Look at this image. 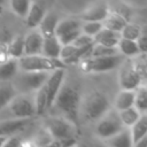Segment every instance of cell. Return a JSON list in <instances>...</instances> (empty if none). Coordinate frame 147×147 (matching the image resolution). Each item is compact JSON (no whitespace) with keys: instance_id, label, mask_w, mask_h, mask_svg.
I'll use <instances>...</instances> for the list:
<instances>
[{"instance_id":"obj_1","label":"cell","mask_w":147,"mask_h":147,"mask_svg":"<svg viewBox=\"0 0 147 147\" xmlns=\"http://www.w3.org/2000/svg\"><path fill=\"white\" fill-rule=\"evenodd\" d=\"M82 96L83 95L80 91L75 85L65 83L64 80L54 99L51 109L54 108L56 110V115L65 117L67 119L71 121L77 126H79V107Z\"/></svg>"},{"instance_id":"obj_2","label":"cell","mask_w":147,"mask_h":147,"mask_svg":"<svg viewBox=\"0 0 147 147\" xmlns=\"http://www.w3.org/2000/svg\"><path fill=\"white\" fill-rule=\"evenodd\" d=\"M111 108L108 96L101 91H93L82 96L79 107V119L92 123L96 122Z\"/></svg>"},{"instance_id":"obj_3","label":"cell","mask_w":147,"mask_h":147,"mask_svg":"<svg viewBox=\"0 0 147 147\" xmlns=\"http://www.w3.org/2000/svg\"><path fill=\"white\" fill-rule=\"evenodd\" d=\"M126 57L121 53L107 56H90L78 62L80 69L87 74H102L117 69Z\"/></svg>"},{"instance_id":"obj_4","label":"cell","mask_w":147,"mask_h":147,"mask_svg":"<svg viewBox=\"0 0 147 147\" xmlns=\"http://www.w3.org/2000/svg\"><path fill=\"white\" fill-rule=\"evenodd\" d=\"M51 71H23L18 70L16 76L11 79L17 93L33 94L46 82Z\"/></svg>"},{"instance_id":"obj_5","label":"cell","mask_w":147,"mask_h":147,"mask_svg":"<svg viewBox=\"0 0 147 147\" xmlns=\"http://www.w3.org/2000/svg\"><path fill=\"white\" fill-rule=\"evenodd\" d=\"M18 68L23 71H53L59 68H67L60 59H51L42 54L23 55L17 59Z\"/></svg>"},{"instance_id":"obj_6","label":"cell","mask_w":147,"mask_h":147,"mask_svg":"<svg viewBox=\"0 0 147 147\" xmlns=\"http://www.w3.org/2000/svg\"><path fill=\"white\" fill-rule=\"evenodd\" d=\"M125 126L123 125L118 116V111L115 110L114 108H110L105 115H102L95 122L94 132L98 139L105 141L108 138L113 137L114 134L118 133Z\"/></svg>"},{"instance_id":"obj_7","label":"cell","mask_w":147,"mask_h":147,"mask_svg":"<svg viewBox=\"0 0 147 147\" xmlns=\"http://www.w3.org/2000/svg\"><path fill=\"white\" fill-rule=\"evenodd\" d=\"M45 127L49 131L53 139H71L78 137V126L65 117L54 115L45 121Z\"/></svg>"},{"instance_id":"obj_8","label":"cell","mask_w":147,"mask_h":147,"mask_svg":"<svg viewBox=\"0 0 147 147\" xmlns=\"http://www.w3.org/2000/svg\"><path fill=\"white\" fill-rule=\"evenodd\" d=\"M10 115L17 118H34L37 116L33 94L17 93L7 106Z\"/></svg>"},{"instance_id":"obj_9","label":"cell","mask_w":147,"mask_h":147,"mask_svg":"<svg viewBox=\"0 0 147 147\" xmlns=\"http://www.w3.org/2000/svg\"><path fill=\"white\" fill-rule=\"evenodd\" d=\"M80 33H82V21L77 18L60 20L55 29V36L62 45L71 44Z\"/></svg>"},{"instance_id":"obj_10","label":"cell","mask_w":147,"mask_h":147,"mask_svg":"<svg viewBox=\"0 0 147 147\" xmlns=\"http://www.w3.org/2000/svg\"><path fill=\"white\" fill-rule=\"evenodd\" d=\"M118 68H119L118 85L122 90H136L138 86L144 84L131 59L129 60L125 59Z\"/></svg>"},{"instance_id":"obj_11","label":"cell","mask_w":147,"mask_h":147,"mask_svg":"<svg viewBox=\"0 0 147 147\" xmlns=\"http://www.w3.org/2000/svg\"><path fill=\"white\" fill-rule=\"evenodd\" d=\"M64 80H65V68H59V69L51 71L46 82L44 83L42 87H44L45 93H46L48 110L52 108L54 99H55L57 92L60 91Z\"/></svg>"},{"instance_id":"obj_12","label":"cell","mask_w":147,"mask_h":147,"mask_svg":"<svg viewBox=\"0 0 147 147\" xmlns=\"http://www.w3.org/2000/svg\"><path fill=\"white\" fill-rule=\"evenodd\" d=\"M33 123V118H17L11 117L0 121V136L11 137L25 131Z\"/></svg>"},{"instance_id":"obj_13","label":"cell","mask_w":147,"mask_h":147,"mask_svg":"<svg viewBox=\"0 0 147 147\" xmlns=\"http://www.w3.org/2000/svg\"><path fill=\"white\" fill-rule=\"evenodd\" d=\"M109 6L106 1H99L86 9L83 14H80L79 18L83 22L86 21H95V22H103V20L109 14Z\"/></svg>"},{"instance_id":"obj_14","label":"cell","mask_w":147,"mask_h":147,"mask_svg":"<svg viewBox=\"0 0 147 147\" xmlns=\"http://www.w3.org/2000/svg\"><path fill=\"white\" fill-rule=\"evenodd\" d=\"M42 34L38 31H31L24 37V55L41 54L42 47Z\"/></svg>"},{"instance_id":"obj_15","label":"cell","mask_w":147,"mask_h":147,"mask_svg":"<svg viewBox=\"0 0 147 147\" xmlns=\"http://www.w3.org/2000/svg\"><path fill=\"white\" fill-rule=\"evenodd\" d=\"M119 39H121L119 32L109 30L107 28H102L93 37V41L95 44H100V45H105V46H109V47H117Z\"/></svg>"},{"instance_id":"obj_16","label":"cell","mask_w":147,"mask_h":147,"mask_svg":"<svg viewBox=\"0 0 147 147\" xmlns=\"http://www.w3.org/2000/svg\"><path fill=\"white\" fill-rule=\"evenodd\" d=\"M61 48H62V44L59 41L55 34L51 37H44L42 47H41L42 55L51 59H60Z\"/></svg>"},{"instance_id":"obj_17","label":"cell","mask_w":147,"mask_h":147,"mask_svg":"<svg viewBox=\"0 0 147 147\" xmlns=\"http://www.w3.org/2000/svg\"><path fill=\"white\" fill-rule=\"evenodd\" d=\"M17 59H8L6 61H0V83L10 82L18 72Z\"/></svg>"},{"instance_id":"obj_18","label":"cell","mask_w":147,"mask_h":147,"mask_svg":"<svg viewBox=\"0 0 147 147\" xmlns=\"http://www.w3.org/2000/svg\"><path fill=\"white\" fill-rule=\"evenodd\" d=\"M105 144L107 147H132L133 141L129 127H124L118 133L108 138L107 140H105Z\"/></svg>"},{"instance_id":"obj_19","label":"cell","mask_w":147,"mask_h":147,"mask_svg":"<svg viewBox=\"0 0 147 147\" xmlns=\"http://www.w3.org/2000/svg\"><path fill=\"white\" fill-rule=\"evenodd\" d=\"M45 14H46V10L41 5H39L37 2H31L30 8L25 15L26 25L31 29L38 28L39 23L41 22L42 17L45 16Z\"/></svg>"},{"instance_id":"obj_20","label":"cell","mask_w":147,"mask_h":147,"mask_svg":"<svg viewBox=\"0 0 147 147\" xmlns=\"http://www.w3.org/2000/svg\"><path fill=\"white\" fill-rule=\"evenodd\" d=\"M60 18L56 14L54 13H48L45 14V16L42 17L41 22L39 23L38 28H39V32L42 34V37H51L55 34V29L56 25L59 23Z\"/></svg>"},{"instance_id":"obj_21","label":"cell","mask_w":147,"mask_h":147,"mask_svg":"<svg viewBox=\"0 0 147 147\" xmlns=\"http://www.w3.org/2000/svg\"><path fill=\"white\" fill-rule=\"evenodd\" d=\"M134 101V90H122L116 94L114 99V106L113 108L117 111L126 109L129 107L133 106Z\"/></svg>"},{"instance_id":"obj_22","label":"cell","mask_w":147,"mask_h":147,"mask_svg":"<svg viewBox=\"0 0 147 147\" xmlns=\"http://www.w3.org/2000/svg\"><path fill=\"white\" fill-rule=\"evenodd\" d=\"M130 134L132 138L133 144L142 139L147 136V114H141V116L138 118V121L132 124L130 127Z\"/></svg>"},{"instance_id":"obj_23","label":"cell","mask_w":147,"mask_h":147,"mask_svg":"<svg viewBox=\"0 0 147 147\" xmlns=\"http://www.w3.org/2000/svg\"><path fill=\"white\" fill-rule=\"evenodd\" d=\"M117 49L122 55H124L127 59H132V57L141 54L136 40H131V39H126V38H122V37L117 44Z\"/></svg>"},{"instance_id":"obj_24","label":"cell","mask_w":147,"mask_h":147,"mask_svg":"<svg viewBox=\"0 0 147 147\" xmlns=\"http://www.w3.org/2000/svg\"><path fill=\"white\" fill-rule=\"evenodd\" d=\"M127 22L129 21L126 18H124L123 16H121L119 14L110 11L108 14V16L103 20L102 25H103V28H107L109 30H113V31H116V32H121L122 29L125 26V24Z\"/></svg>"},{"instance_id":"obj_25","label":"cell","mask_w":147,"mask_h":147,"mask_svg":"<svg viewBox=\"0 0 147 147\" xmlns=\"http://www.w3.org/2000/svg\"><path fill=\"white\" fill-rule=\"evenodd\" d=\"M16 94L17 91L11 83H0V111L7 108V106Z\"/></svg>"},{"instance_id":"obj_26","label":"cell","mask_w":147,"mask_h":147,"mask_svg":"<svg viewBox=\"0 0 147 147\" xmlns=\"http://www.w3.org/2000/svg\"><path fill=\"white\" fill-rule=\"evenodd\" d=\"M133 106L141 113L147 114V87L146 84H141L134 90Z\"/></svg>"},{"instance_id":"obj_27","label":"cell","mask_w":147,"mask_h":147,"mask_svg":"<svg viewBox=\"0 0 147 147\" xmlns=\"http://www.w3.org/2000/svg\"><path fill=\"white\" fill-rule=\"evenodd\" d=\"M118 116H119L121 122L123 123V125L125 127H130L132 124H134L138 121V118L141 116V113L134 106H132V107H129L126 109L119 110Z\"/></svg>"},{"instance_id":"obj_28","label":"cell","mask_w":147,"mask_h":147,"mask_svg":"<svg viewBox=\"0 0 147 147\" xmlns=\"http://www.w3.org/2000/svg\"><path fill=\"white\" fill-rule=\"evenodd\" d=\"M52 140V134L45 126H42L34 132V134L31 138V144L33 147H46Z\"/></svg>"},{"instance_id":"obj_29","label":"cell","mask_w":147,"mask_h":147,"mask_svg":"<svg viewBox=\"0 0 147 147\" xmlns=\"http://www.w3.org/2000/svg\"><path fill=\"white\" fill-rule=\"evenodd\" d=\"M7 54L13 59H20L21 56L24 55V37L23 36H17L10 41L7 49Z\"/></svg>"},{"instance_id":"obj_30","label":"cell","mask_w":147,"mask_h":147,"mask_svg":"<svg viewBox=\"0 0 147 147\" xmlns=\"http://www.w3.org/2000/svg\"><path fill=\"white\" fill-rule=\"evenodd\" d=\"M33 100H34V106H36L37 116L44 115V114L48 110V106H47L46 93H45V90H44L42 86L33 93Z\"/></svg>"},{"instance_id":"obj_31","label":"cell","mask_w":147,"mask_h":147,"mask_svg":"<svg viewBox=\"0 0 147 147\" xmlns=\"http://www.w3.org/2000/svg\"><path fill=\"white\" fill-rule=\"evenodd\" d=\"M119 33H121L122 38H126V39H131V40H137L139 38V36L142 33V31H141V28L138 24L127 22Z\"/></svg>"},{"instance_id":"obj_32","label":"cell","mask_w":147,"mask_h":147,"mask_svg":"<svg viewBox=\"0 0 147 147\" xmlns=\"http://www.w3.org/2000/svg\"><path fill=\"white\" fill-rule=\"evenodd\" d=\"M8 1H9L11 10L16 15H18L21 17H25V15L30 8L31 0H8Z\"/></svg>"},{"instance_id":"obj_33","label":"cell","mask_w":147,"mask_h":147,"mask_svg":"<svg viewBox=\"0 0 147 147\" xmlns=\"http://www.w3.org/2000/svg\"><path fill=\"white\" fill-rule=\"evenodd\" d=\"M117 53H119L117 47H109V46H105V45L94 42V45L91 49L90 56H107V55H114Z\"/></svg>"},{"instance_id":"obj_34","label":"cell","mask_w":147,"mask_h":147,"mask_svg":"<svg viewBox=\"0 0 147 147\" xmlns=\"http://www.w3.org/2000/svg\"><path fill=\"white\" fill-rule=\"evenodd\" d=\"M102 28H103L102 22L86 21V22L82 23V32L87 34V36H91V37H94Z\"/></svg>"},{"instance_id":"obj_35","label":"cell","mask_w":147,"mask_h":147,"mask_svg":"<svg viewBox=\"0 0 147 147\" xmlns=\"http://www.w3.org/2000/svg\"><path fill=\"white\" fill-rule=\"evenodd\" d=\"M94 41H93V37H91V36H87V34H85V33H80L71 44L74 45V46H76V47H84V46H87V45H91V44H93Z\"/></svg>"},{"instance_id":"obj_36","label":"cell","mask_w":147,"mask_h":147,"mask_svg":"<svg viewBox=\"0 0 147 147\" xmlns=\"http://www.w3.org/2000/svg\"><path fill=\"white\" fill-rule=\"evenodd\" d=\"M21 144H22V139L20 137L11 136V137L6 138L1 147H21Z\"/></svg>"},{"instance_id":"obj_37","label":"cell","mask_w":147,"mask_h":147,"mask_svg":"<svg viewBox=\"0 0 147 147\" xmlns=\"http://www.w3.org/2000/svg\"><path fill=\"white\" fill-rule=\"evenodd\" d=\"M136 41H137V45H138V48H139L140 53L141 54H146V52H147V39H146V36L144 33H141Z\"/></svg>"},{"instance_id":"obj_38","label":"cell","mask_w":147,"mask_h":147,"mask_svg":"<svg viewBox=\"0 0 147 147\" xmlns=\"http://www.w3.org/2000/svg\"><path fill=\"white\" fill-rule=\"evenodd\" d=\"M86 147H107V146H106L105 141L98 139V140H94V141H92L91 144H88Z\"/></svg>"},{"instance_id":"obj_39","label":"cell","mask_w":147,"mask_h":147,"mask_svg":"<svg viewBox=\"0 0 147 147\" xmlns=\"http://www.w3.org/2000/svg\"><path fill=\"white\" fill-rule=\"evenodd\" d=\"M132 147H147V136L144 137L142 139H140L139 141L134 142Z\"/></svg>"},{"instance_id":"obj_40","label":"cell","mask_w":147,"mask_h":147,"mask_svg":"<svg viewBox=\"0 0 147 147\" xmlns=\"http://www.w3.org/2000/svg\"><path fill=\"white\" fill-rule=\"evenodd\" d=\"M6 138H7V137H2V136H0V147L2 146V144H3V141L6 140Z\"/></svg>"},{"instance_id":"obj_41","label":"cell","mask_w":147,"mask_h":147,"mask_svg":"<svg viewBox=\"0 0 147 147\" xmlns=\"http://www.w3.org/2000/svg\"><path fill=\"white\" fill-rule=\"evenodd\" d=\"M7 1H8V0H0V7H1V6H3Z\"/></svg>"},{"instance_id":"obj_42","label":"cell","mask_w":147,"mask_h":147,"mask_svg":"<svg viewBox=\"0 0 147 147\" xmlns=\"http://www.w3.org/2000/svg\"><path fill=\"white\" fill-rule=\"evenodd\" d=\"M21 147H26V146H24V145H23V144H21ZM29 147H33V146H32V144H31V142H30V146H29Z\"/></svg>"},{"instance_id":"obj_43","label":"cell","mask_w":147,"mask_h":147,"mask_svg":"<svg viewBox=\"0 0 147 147\" xmlns=\"http://www.w3.org/2000/svg\"><path fill=\"white\" fill-rule=\"evenodd\" d=\"M72 147H77V146H72Z\"/></svg>"},{"instance_id":"obj_44","label":"cell","mask_w":147,"mask_h":147,"mask_svg":"<svg viewBox=\"0 0 147 147\" xmlns=\"http://www.w3.org/2000/svg\"><path fill=\"white\" fill-rule=\"evenodd\" d=\"M0 61H1V60H0Z\"/></svg>"}]
</instances>
